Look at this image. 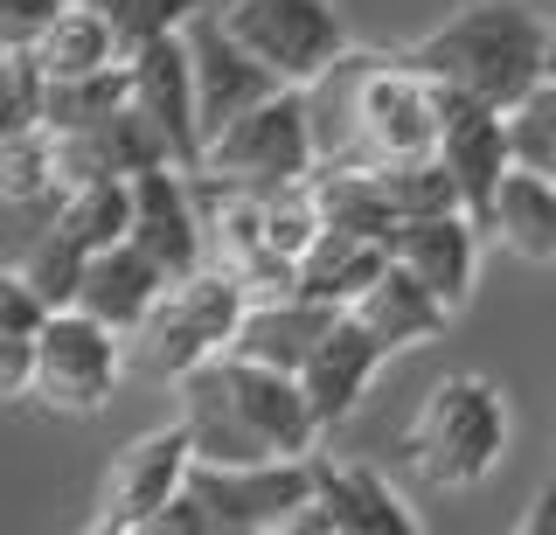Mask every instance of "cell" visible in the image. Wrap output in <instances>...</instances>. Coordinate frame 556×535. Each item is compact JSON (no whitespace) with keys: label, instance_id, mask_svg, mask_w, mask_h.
Here are the masks:
<instances>
[{"label":"cell","instance_id":"obj_2","mask_svg":"<svg viewBox=\"0 0 556 535\" xmlns=\"http://www.w3.org/2000/svg\"><path fill=\"white\" fill-rule=\"evenodd\" d=\"M181 418L195 431V459L257 466V459H306L320 453V418H313L300 375L243 361L237 348L181 375Z\"/></svg>","mask_w":556,"mask_h":535},{"label":"cell","instance_id":"obj_26","mask_svg":"<svg viewBox=\"0 0 556 535\" xmlns=\"http://www.w3.org/2000/svg\"><path fill=\"white\" fill-rule=\"evenodd\" d=\"M35 56H42L49 84H56V77H98V71H112V63H126V42H118V28L104 22L98 8L70 0V14L35 42Z\"/></svg>","mask_w":556,"mask_h":535},{"label":"cell","instance_id":"obj_7","mask_svg":"<svg viewBox=\"0 0 556 535\" xmlns=\"http://www.w3.org/2000/svg\"><path fill=\"white\" fill-rule=\"evenodd\" d=\"M195 473V431L188 418L139 431L132 445H118L112 466L98 480V508H91V535H147V522L167 508Z\"/></svg>","mask_w":556,"mask_h":535},{"label":"cell","instance_id":"obj_4","mask_svg":"<svg viewBox=\"0 0 556 535\" xmlns=\"http://www.w3.org/2000/svg\"><path fill=\"white\" fill-rule=\"evenodd\" d=\"M501 453H508V404H501V390L473 369L431 383L425 404H417V418L404 424V438H396V459L439 494H473L501 466Z\"/></svg>","mask_w":556,"mask_h":535},{"label":"cell","instance_id":"obj_33","mask_svg":"<svg viewBox=\"0 0 556 535\" xmlns=\"http://www.w3.org/2000/svg\"><path fill=\"white\" fill-rule=\"evenodd\" d=\"M49 118V71L35 49H0V132H22Z\"/></svg>","mask_w":556,"mask_h":535},{"label":"cell","instance_id":"obj_24","mask_svg":"<svg viewBox=\"0 0 556 535\" xmlns=\"http://www.w3.org/2000/svg\"><path fill=\"white\" fill-rule=\"evenodd\" d=\"M49 230H63L70 244L84 251H112L132 237V181L126 175H104V181H77L56 195V216Z\"/></svg>","mask_w":556,"mask_h":535},{"label":"cell","instance_id":"obj_37","mask_svg":"<svg viewBox=\"0 0 556 535\" xmlns=\"http://www.w3.org/2000/svg\"><path fill=\"white\" fill-rule=\"evenodd\" d=\"M521 528H529V535H549V528H556V480H549L543 494H535V514H529Z\"/></svg>","mask_w":556,"mask_h":535},{"label":"cell","instance_id":"obj_9","mask_svg":"<svg viewBox=\"0 0 556 535\" xmlns=\"http://www.w3.org/2000/svg\"><path fill=\"white\" fill-rule=\"evenodd\" d=\"M118 369H126V334L104 327L84 306H63L42 327V355H35V404L63 410V418H91V410L112 404Z\"/></svg>","mask_w":556,"mask_h":535},{"label":"cell","instance_id":"obj_22","mask_svg":"<svg viewBox=\"0 0 556 535\" xmlns=\"http://www.w3.org/2000/svg\"><path fill=\"white\" fill-rule=\"evenodd\" d=\"M390 265H396V251L382 244V237H355V230H334V222H327V230L313 237V251L300 257V292L320 300V306H334V314H348Z\"/></svg>","mask_w":556,"mask_h":535},{"label":"cell","instance_id":"obj_32","mask_svg":"<svg viewBox=\"0 0 556 535\" xmlns=\"http://www.w3.org/2000/svg\"><path fill=\"white\" fill-rule=\"evenodd\" d=\"M265 230H271V244L286 251V257H306L313 251V237L327 230V209H320V188H313V175L271 188V195H265Z\"/></svg>","mask_w":556,"mask_h":535},{"label":"cell","instance_id":"obj_30","mask_svg":"<svg viewBox=\"0 0 556 535\" xmlns=\"http://www.w3.org/2000/svg\"><path fill=\"white\" fill-rule=\"evenodd\" d=\"M382 188H390V202H396V216H445V209H466V195H459V181H452V167L439 161V153H425V161H396V167H382Z\"/></svg>","mask_w":556,"mask_h":535},{"label":"cell","instance_id":"obj_35","mask_svg":"<svg viewBox=\"0 0 556 535\" xmlns=\"http://www.w3.org/2000/svg\"><path fill=\"white\" fill-rule=\"evenodd\" d=\"M70 14V0H0V49H35Z\"/></svg>","mask_w":556,"mask_h":535},{"label":"cell","instance_id":"obj_19","mask_svg":"<svg viewBox=\"0 0 556 535\" xmlns=\"http://www.w3.org/2000/svg\"><path fill=\"white\" fill-rule=\"evenodd\" d=\"M341 314L334 306H320V300H306V292H286V300H251V314H243L237 327V341L230 348L243 361H265V369H286V375H300L313 348L327 341V327H334Z\"/></svg>","mask_w":556,"mask_h":535},{"label":"cell","instance_id":"obj_13","mask_svg":"<svg viewBox=\"0 0 556 535\" xmlns=\"http://www.w3.org/2000/svg\"><path fill=\"white\" fill-rule=\"evenodd\" d=\"M132 244L167 271V279H195L208 265V230H202V202L188 167H147L132 175Z\"/></svg>","mask_w":556,"mask_h":535},{"label":"cell","instance_id":"obj_6","mask_svg":"<svg viewBox=\"0 0 556 535\" xmlns=\"http://www.w3.org/2000/svg\"><path fill=\"white\" fill-rule=\"evenodd\" d=\"M313 167H320V147H313L306 91L286 84V91H271L265 105H251L237 126H223L216 140L202 147L195 175H216L230 188H257V195H271V188L300 181V175H313Z\"/></svg>","mask_w":556,"mask_h":535},{"label":"cell","instance_id":"obj_31","mask_svg":"<svg viewBox=\"0 0 556 535\" xmlns=\"http://www.w3.org/2000/svg\"><path fill=\"white\" fill-rule=\"evenodd\" d=\"M84 8H98L104 22L118 28L126 56H132V49H147V42H161V36H181V28L202 14V0H84Z\"/></svg>","mask_w":556,"mask_h":535},{"label":"cell","instance_id":"obj_34","mask_svg":"<svg viewBox=\"0 0 556 535\" xmlns=\"http://www.w3.org/2000/svg\"><path fill=\"white\" fill-rule=\"evenodd\" d=\"M508 147H515V167L556 175V84L549 77L521 105H508Z\"/></svg>","mask_w":556,"mask_h":535},{"label":"cell","instance_id":"obj_15","mask_svg":"<svg viewBox=\"0 0 556 535\" xmlns=\"http://www.w3.org/2000/svg\"><path fill=\"white\" fill-rule=\"evenodd\" d=\"M132 105L153 118V132L167 140L174 167L195 175L202 167V105H195V56H188V28L132 49Z\"/></svg>","mask_w":556,"mask_h":535},{"label":"cell","instance_id":"obj_36","mask_svg":"<svg viewBox=\"0 0 556 535\" xmlns=\"http://www.w3.org/2000/svg\"><path fill=\"white\" fill-rule=\"evenodd\" d=\"M147 535H216V514H208V500H202L195 487H181V494H174L167 508L147 522Z\"/></svg>","mask_w":556,"mask_h":535},{"label":"cell","instance_id":"obj_23","mask_svg":"<svg viewBox=\"0 0 556 535\" xmlns=\"http://www.w3.org/2000/svg\"><path fill=\"white\" fill-rule=\"evenodd\" d=\"M56 306L35 292L22 271H0V396L8 404H22V396L35 390V355H42V327Z\"/></svg>","mask_w":556,"mask_h":535},{"label":"cell","instance_id":"obj_18","mask_svg":"<svg viewBox=\"0 0 556 535\" xmlns=\"http://www.w3.org/2000/svg\"><path fill=\"white\" fill-rule=\"evenodd\" d=\"M167 285H174V279H167V271L126 237V244H112V251H91L77 306H84V314H98L104 327H118V334L132 341L139 327H147V314L161 306V292H167Z\"/></svg>","mask_w":556,"mask_h":535},{"label":"cell","instance_id":"obj_38","mask_svg":"<svg viewBox=\"0 0 556 535\" xmlns=\"http://www.w3.org/2000/svg\"><path fill=\"white\" fill-rule=\"evenodd\" d=\"M549 84H556V22H549Z\"/></svg>","mask_w":556,"mask_h":535},{"label":"cell","instance_id":"obj_17","mask_svg":"<svg viewBox=\"0 0 556 535\" xmlns=\"http://www.w3.org/2000/svg\"><path fill=\"white\" fill-rule=\"evenodd\" d=\"M382 361H390V348H382V341L355 314H341L334 327H327V341L313 348V361L300 369V390H306L320 431H334V424L355 418L362 396H369V383L382 375Z\"/></svg>","mask_w":556,"mask_h":535},{"label":"cell","instance_id":"obj_10","mask_svg":"<svg viewBox=\"0 0 556 535\" xmlns=\"http://www.w3.org/2000/svg\"><path fill=\"white\" fill-rule=\"evenodd\" d=\"M188 487L208 500L216 535H292L300 508L320 487V466L306 459H257V466H223V459H195Z\"/></svg>","mask_w":556,"mask_h":535},{"label":"cell","instance_id":"obj_5","mask_svg":"<svg viewBox=\"0 0 556 535\" xmlns=\"http://www.w3.org/2000/svg\"><path fill=\"white\" fill-rule=\"evenodd\" d=\"M243 314H251V292H243L230 271L202 265L195 279H174L161 292V306L147 314V327L132 334L139 369H147L153 383H181V375H195L202 361L230 355Z\"/></svg>","mask_w":556,"mask_h":535},{"label":"cell","instance_id":"obj_29","mask_svg":"<svg viewBox=\"0 0 556 535\" xmlns=\"http://www.w3.org/2000/svg\"><path fill=\"white\" fill-rule=\"evenodd\" d=\"M84 265H91V251L70 244L63 230H42L22 257H14V271H22V279L42 292L49 306H56V314H63V306H77V292H84Z\"/></svg>","mask_w":556,"mask_h":535},{"label":"cell","instance_id":"obj_27","mask_svg":"<svg viewBox=\"0 0 556 535\" xmlns=\"http://www.w3.org/2000/svg\"><path fill=\"white\" fill-rule=\"evenodd\" d=\"M0 195L8 202H56L63 195V153L49 126H22V132H0Z\"/></svg>","mask_w":556,"mask_h":535},{"label":"cell","instance_id":"obj_14","mask_svg":"<svg viewBox=\"0 0 556 535\" xmlns=\"http://www.w3.org/2000/svg\"><path fill=\"white\" fill-rule=\"evenodd\" d=\"M439 161L452 167L466 195V216H486L501 175L515 167V147H508V112L486 105V98H466V91H445L439 84Z\"/></svg>","mask_w":556,"mask_h":535},{"label":"cell","instance_id":"obj_12","mask_svg":"<svg viewBox=\"0 0 556 535\" xmlns=\"http://www.w3.org/2000/svg\"><path fill=\"white\" fill-rule=\"evenodd\" d=\"M188 56H195V105H202V147L216 140L223 126H237L251 105H265L271 91H286L278 84L271 63H257L251 49H243L230 28H223L216 8H202L195 22H188Z\"/></svg>","mask_w":556,"mask_h":535},{"label":"cell","instance_id":"obj_11","mask_svg":"<svg viewBox=\"0 0 556 535\" xmlns=\"http://www.w3.org/2000/svg\"><path fill=\"white\" fill-rule=\"evenodd\" d=\"M320 466V487L300 508L292 535H417L425 522L410 514V500L376 473V466H355V459H327L313 453Z\"/></svg>","mask_w":556,"mask_h":535},{"label":"cell","instance_id":"obj_25","mask_svg":"<svg viewBox=\"0 0 556 535\" xmlns=\"http://www.w3.org/2000/svg\"><path fill=\"white\" fill-rule=\"evenodd\" d=\"M313 188H320V209L334 230H355V237H396V202L382 188V167H313Z\"/></svg>","mask_w":556,"mask_h":535},{"label":"cell","instance_id":"obj_1","mask_svg":"<svg viewBox=\"0 0 556 535\" xmlns=\"http://www.w3.org/2000/svg\"><path fill=\"white\" fill-rule=\"evenodd\" d=\"M320 167H396L439 153V84L396 49H348L306 84Z\"/></svg>","mask_w":556,"mask_h":535},{"label":"cell","instance_id":"obj_21","mask_svg":"<svg viewBox=\"0 0 556 535\" xmlns=\"http://www.w3.org/2000/svg\"><path fill=\"white\" fill-rule=\"evenodd\" d=\"M348 314L369 327V334H376L390 355H404V348H425V341H439V334H445L452 306H445L425 279H417V271L390 265V271H382V279L355 300V306H348Z\"/></svg>","mask_w":556,"mask_h":535},{"label":"cell","instance_id":"obj_20","mask_svg":"<svg viewBox=\"0 0 556 535\" xmlns=\"http://www.w3.org/2000/svg\"><path fill=\"white\" fill-rule=\"evenodd\" d=\"M486 244H501L521 265H556V175H535V167H508L480 216Z\"/></svg>","mask_w":556,"mask_h":535},{"label":"cell","instance_id":"obj_28","mask_svg":"<svg viewBox=\"0 0 556 535\" xmlns=\"http://www.w3.org/2000/svg\"><path fill=\"white\" fill-rule=\"evenodd\" d=\"M126 98H132V63H112V71H98V77H56L49 84V118L42 126L49 132H77V126H91V118L118 112Z\"/></svg>","mask_w":556,"mask_h":535},{"label":"cell","instance_id":"obj_8","mask_svg":"<svg viewBox=\"0 0 556 535\" xmlns=\"http://www.w3.org/2000/svg\"><path fill=\"white\" fill-rule=\"evenodd\" d=\"M216 14L257 63H271L278 84H300V91L334 56H348V22L334 0H223Z\"/></svg>","mask_w":556,"mask_h":535},{"label":"cell","instance_id":"obj_16","mask_svg":"<svg viewBox=\"0 0 556 535\" xmlns=\"http://www.w3.org/2000/svg\"><path fill=\"white\" fill-rule=\"evenodd\" d=\"M480 244H486V230L466 209H445V216H410V222H396V237H390V251H396V265L417 271L439 300L459 314L466 300H473V279H480Z\"/></svg>","mask_w":556,"mask_h":535},{"label":"cell","instance_id":"obj_3","mask_svg":"<svg viewBox=\"0 0 556 535\" xmlns=\"http://www.w3.org/2000/svg\"><path fill=\"white\" fill-rule=\"evenodd\" d=\"M404 56L445 91L486 98L508 112L549 77V14L529 0H466L431 36H417Z\"/></svg>","mask_w":556,"mask_h":535}]
</instances>
